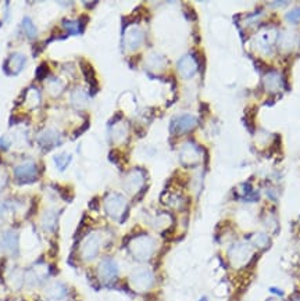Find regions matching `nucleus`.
<instances>
[{
	"mask_svg": "<svg viewBox=\"0 0 300 301\" xmlns=\"http://www.w3.org/2000/svg\"><path fill=\"white\" fill-rule=\"evenodd\" d=\"M157 247V243L152 236L146 233H140L133 236L129 241V253L132 254L133 258H136L138 261H147L149 258H152Z\"/></svg>",
	"mask_w": 300,
	"mask_h": 301,
	"instance_id": "1",
	"label": "nucleus"
},
{
	"mask_svg": "<svg viewBox=\"0 0 300 301\" xmlns=\"http://www.w3.org/2000/svg\"><path fill=\"white\" fill-rule=\"evenodd\" d=\"M254 251L253 246L246 241H236L228 250V260L231 262V265L236 269L245 268L252 261Z\"/></svg>",
	"mask_w": 300,
	"mask_h": 301,
	"instance_id": "2",
	"label": "nucleus"
},
{
	"mask_svg": "<svg viewBox=\"0 0 300 301\" xmlns=\"http://www.w3.org/2000/svg\"><path fill=\"white\" fill-rule=\"evenodd\" d=\"M127 200L124 196L118 193H110L106 196L104 210H106V214L110 218L120 221L124 218V215L127 214Z\"/></svg>",
	"mask_w": 300,
	"mask_h": 301,
	"instance_id": "3",
	"label": "nucleus"
},
{
	"mask_svg": "<svg viewBox=\"0 0 300 301\" xmlns=\"http://www.w3.org/2000/svg\"><path fill=\"white\" fill-rule=\"evenodd\" d=\"M154 275L149 268H138L129 276V285L135 292H147L153 286Z\"/></svg>",
	"mask_w": 300,
	"mask_h": 301,
	"instance_id": "4",
	"label": "nucleus"
},
{
	"mask_svg": "<svg viewBox=\"0 0 300 301\" xmlns=\"http://www.w3.org/2000/svg\"><path fill=\"white\" fill-rule=\"evenodd\" d=\"M100 246H101V236L96 232H92L88 236H85V239L81 244V258L84 261H92L95 260L100 251Z\"/></svg>",
	"mask_w": 300,
	"mask_h": 301,
	"instance_id": "5",
	"label": "nucleus"
},
{
	"mask_svg": "<svg viewBox=\"0 0 300 301\" xmlns=\"http://www.w3.org/2000/svg\"><path fill=\"white\" fill-rule=\"evenodd\" d=\"M14 176H15V182L20 183V185L32 183V182L38 179L39 169H38V165L33 161H27V162L14 168Z\"/></svg>",
	"mask_w": 300,
	"mask_h": 301,
	"instance_id": "6",
	"label": "nucleus"
},
{
	"mask_svg": "<svg viewBox=\"0 0 300 301\" xmlns=\"http://www.w3.org/2000/svg\"><path fill=\"white\" fill-rule=\"evenodd\" d=\"M198 125V120L195 118L194 115H189V114H185V115H180V117H175L171 124H170V131L171 134L174 135H182L187 134L189 131H192L194 128H196Z\"/></svg>",
	"mask_w": 300,
	"mask_h": 301,
	"instance_id": "7",
	"label": "nucleus"
},
{
	"mask_svg": "<svg viewBox=\"0 0 300 301\" xmlns=\"http://www.w3.org/2000/svg\"><path fill=\"white\" fill-rule=\"evenodd\" d=\"M143 40H145V32L139 27L132 25V27L128 28L125 34H124L122 46L127 52H133L143 43Z\"/></svg>",
	"mask_w": 300,
	"mask_h": 301,
	"instance_id": "8",
	"label": "nucleus"
},
{
	"mask_svg": "<svg viewBox=\"0 0 300 301\" xmlns=\"http://www.w3.org/2000/svg\"><path fill=\"white\" fill-rule=\"evenodd\" d=\"M278 38V32L274 28H267L259 32L256 36V47L261 50L263 53H271V47H273L274 42Z\"/></svg>",
	"mask_w": 300,
	"mask_h": 301,
	"instance_id": "9",
	"label": "nucleus"
},
{
	"mask_svg": "<svg viewBox=\"0 0 300 301\" xmlns=\"http://www.w3.org/2000/svg\"><path fill=\"white\" fill-rule=\"evenodd\" d=\"M98 274L100 281L104 283H111L118 275V265L113 258H104L98 267Z\"/></svg>",
	"mask_w": 300,
	"mask_h": 301,
	"instance_id": "10",
	"label": "nucleus"
},
{
	"mask_svg": "<svg viewBox=\"0 0 300 301\" xmlns=\"http://www.w3.org/2000/svg\"><path fill=\"white\" fill-rule=\"evenodd\" d=\"M145 183V172L142 169H133L124 179V189L128 193L135 194L139 192Z\"/></svg>",
	"mask_w": 300,
	"mask_h": 301,
	"instance_id": "11",
	"label": "nucleus"
},
{
	"mask_svg": "<svg viewBox=\"0 0 300 301\" xmlns=\"http://www.w3.org/2000/svg\"><path fill=\"white\" fill-rule=\"evenodd\" d=\"M200 155H201L200 149L192 142H188L181 149L180 160L184 165H195L199 162Z\"/></svg>",
	"mask_w": 300,
	"mask_h": 301,
	"instance_id": "12",
	"label": "nucleus"
},
{
	"mask_svg": "<svg viewBox=\"0 0 300 301\" xmlns=\"http://www.w3.org/2000/svg\"><path fill=\"white\" fill-rule=\"evenodd\" d=\"M38 143H39L40 148L45 149V150L57 148L61 143V135L57 131L47 128L38 135Z\"/></svg>",
	"mask_w": 300,
	"mask_h": 301,
	"instance_id": "13",
	"label": "nucleus"
},
{
	"mask_svg": "<svg viewBox=\"0 0 300 301\" xmlns=\"http://www.w3.org/2000/svg\"><path fill=\"white\" fill-rule=\"evenodd\" d=\"M0 250L15 255L18 253V234L14 230H6L0 234Z\"/></svg>",
	"mask_w": 300,
	"mask_h": 301,
	"instance_id": "14",
	"label": "nucleus"
},
{
	"mask_svg": "<svg viewBox=\"0 0 300 301\" xmlns=\"http://www.w3.org/2000/svg\"><path fill=\"white\" fill-rule=\"evenodd\" d=\"M278 47L284 52H289V50H294L295 47L298 46L299 43V34L295 32V31H284L278 34Z\"/></svg>",
	"mask_w": 300,
	"mask_h": 301,
	"instance_id": "15",
	"label": "nucleus"
},
{
	"mask_svg": "<svg viewBox=\"0 0 300 301\" xmlns=\"http://www.w3.org/2000/svg\"><path fill=\"white\" fill-rule=\"evenodd\" d=\"M178 71L184 78H192L198 71V60L194 54H187L178 61Z\"/></svg>",
	"mask_w": 300,
	"mask_h": 301,
	"instance_id": "16",
	"label": "nucleus"
},
{
	"mask_svg": "<svg viewBox=\"0 0 300 301\" xmlns=\"http://www.w3.org/2000/svg\"><path fill=\"white\" fill-rule=\"evenodd\" d=\"M25 61H27V59H25L24 54L13 53L8 57L6 64H4V71H6L8 75L20 74V71L24 68V66H25Z\"/></svg>",
	"mask_w": 300,
	"mask_h": 301,
	"instance_id": "17",
	"label": "nucleus"
},
{
	"mask_svg": "<svg viewBox=\"0 0 300 301\" xmlns=\"http://www.w3.org/2000/svg\"><path fill=\"white\" fill-rule=\"evenodd\" d=\"M263 83H264V87H266L267 92L274 93V92H278L280 89H282L284 80H282V78H281V75L278 73H268L264 76Z\"/></svg>",
	"mask_w": 300,
	"mask_h": 301,
	"instance_id": "18",
	"label": "nucleus"
},
{
	"mask_svg": "<svg viewBox=\"0 0 300 301\" xmlns=\"http://www.w3.org/2000/svg\"><path fill=\"white\" fill-rule=\"evenodd\" d=\"M57 220H59V211L56 210H47L43 213L42 218H40V225L43 226L45 230L52 232L57 225Z\"/></svg>",
	"mask_w": 300,
	"mask_h": 301,
	"instance_id": "19",
	"label": "nucleus"
},
{
	"mask_svg": "<svg viewBox=\"0 0 300 301\" xmlns=\"http://www.w3.org/2000/svg\"><path fill=\"white\" fill-rule=\"evenodd\" d=\"M85 22H88V17H81L80 20H63V27L68 34L78 35L84 31Z\"/></svg>",
	"mask_w": 300,
	"mask_h": 301,
	"instance_id": "20",
	"label": "nucleus"
},
{
	"mask_svg": "<svg viewBox=\"0 0 300 301\" xmlns=\"http://www.w3.org/2000/svg\"><path fill=\"white\" fill-rule=\"evenodd\" d=\"M110 136L113 142H124L128 138V125L124 121H120L117 124H114L110 129Z\"/></svg>",
	"mask_w": 300,
	"mask_h": 301,
	"instance_id": "21",
	"label": "nucleus"
},
{
	"mask_svg": "<svg viewBox=\"0 0 300 301\" xmlns=\"http://www.w3.org/2000/svg\"><path fill=\"white\" fill-rule=\"evenodd\" d=\"M81 68H82V73L85 75V79L92 87V93H95V90L98 89V79H96V75H95V70L87 61L81 63Z\"/></svg>",
	"mask_w": 300,
	"mask_h": 301,
	"instance_id": "22",
	"label": "nucleus"
},
{
	"mask_svg": "<svg viewBox=\"0 0 300 301\" xmlns=\"http://www.w3.org/2000/svg\"><path fill=\"white\" fill-rule=\"evenodd\" d=\"M152 225L157 230H166V229H168V227L173 225V218H171V215L168 214V213H161V214H159L154 218Z\"/></svg>",
	"mask_w": 300,
	"mask_h": 301,
	"instance_id": "23",
	"label": "nucleus"
},
{
	"mask_svg": "<svg viewBox=\"0 0 300 301\" xmlns=\"http://www.w3.org/2000/svg\"><path fill=\"white\" fill-rule=\"evenodd\" d=\"M250 244L256 248H267L270 246V236L264 232H257V233H254L252 236V239H250Z\"/></svg>",
	"mask_w": 300,
	"mask_h": 301,
	"instance_id": "24",
	"label": "nucleus"
},
{
	"mask_svg": "<svg viewBox=\"0 0 300 301\" xmlns=\"http://www.w3.org/2000/svg\"><path fill=\"white\" fill-rule=\"evenodd\" d=\"M71 103H73L74 108H85L88 104V96L87 93L84 92V90H81V89H77V90H74L73 94H71Z\"/></svg>",
	"mask_w": 300,
	"mask_h": 301,
	"instance_id": "25",
	"label": "nucleus"
},
{
	"mask_svg": "<svg viewBox=\"0 0 300 301\" xmlns=\"http://www.w3.org/2000/svg\"><path fill=\"white\" fill-rule=\"evenodd\" d=\"M147 67L153 70V71H160V70L166 67V59L161 54H150L149 59H147Z\"/></svg>",
	"mask_w": 300,
	"mask_h": 301,
	"instance_id": "26",
	"label": "nucleus"
},
{
	"mask_svg": "<svg viewBox=\"0 0 300 301\" xmlns=\"http://www.w3.org/2000/svg\"><path fill=\"white\" fill-rule=\"evenodd\" d=\"M67 295V288L61 283H56L52 288L47 290V296L52 299V300H61L64 299Z\"/></svg>",
	"mask_w": 300,
	"mask_h": 301,
	"instance_id": "27",
	"label": "nucleus"
},
{
	"mask_svg": "<svg viewBox=\"0 0 300 301\" xmlns=\"http://www.w3.org/2000/svg\"><path fill=\"white\" fill-rule=\"evenodd\" d=\"M24 99L27 100L29 108H36L40 103V94L35 87H31L27 90V96H24Z\"/></svg>",
	"mask_w": 300,
	"mask_h": 301,
	"instance_id": "28",
	"label": "nucleus"
},
{
	"mask_svg": "<svg viewBox=\"0 0 300 301\" xmlns=\"http://www.w3.org/2000/svg\"><path fill=\"white\" fill-rule=\"evenodd\" d=\"M47 90H49V93L52 94V96L57 97L64 90V85H63V82L59 78H53V79L49 82V85H47Z\"/></svg>",
	"mask_w": 300,
	"mask_h": 301,
	"instance_id": "29",
	"label": "nucleus"
},
{
	"mask_svg": "<svg viewBox=\"0 0 300 301\" xmlns=\"http://www.w3.org/2000/svg\"><path fill=\"white\" fill-rule=\"evenodd\" d=\"M22 28H24V32H25V35H27L29 39H35V38H36L38 31H36V27L33 25L31 18L25 17V18L22 20Z\"/></svg>",
	"mask_w": 300,
	"mask_h": 301,
	"instance_id": "30",
	"label": "nucleus"
},
{
	"mask_svg": "<svg viewBox=\"0 0 300 301\" xmlns=\"http://www.w3.org/2000/svg\"><path fill=\"white\" fill-rule=\"evenodd\" d=\"M71 154H59V155H56L54 157V164H56V167L59 168L60 171H64L67 167H68V164L71 162Z\"/></svg>",
	"mask_w": 300,
	"mask_h": 301,
	"instance_id": "31",
	"label": "nucleus"
},
{
	"mask_svg": "<svg viewBox=\"0 0 300 301\" xmlns=\"http://www.w3.org/2000/svg\"><path fill=\"white\" fill-rule=\"evenodd\" d=\"M288 22H292V24H298L300 22V7H296L294 10H291L289 13L285 15Z\"/></svg>",
	"mask_w": 300,
	"mask_h": 301,
	"instance_id": "32",
	"label": "nucleus"
},
{
	"mask_svg": "<svg viewBox=\"0 0 300 301\" xmlns=\"http://www.w3.org/2000/svg\"><path fill=\"white\" fill-rule=\"evenodd\" d=\"M49 73H50L49 64H47V63H42L39 67H38V70H36V79L38 80L45 79Z\"/></svg>",
	"mask_w": 300,
	"mask_h": 301,
	"instance_id": "33",
	"label": "nucleus"
},
{
	"mask_svg": "<svg viewBox=\"0 0 300 301\" xmlns=\"http://www.w3.org/2000/svg\"><path fill=\"white\" fill-rule=\"evenodd\" d=\"M7 185V175L0 174V190H3Z\"/></svg>",
	"mask_w": 300,
	"mask_h": 301,
	"instance_id": "34",
	"label": "nucleus"
},
{
	"mask_svg": "<svg viewBox=\"0 0 300 301\" xmlns=\"http://www.w3.org/2000/svg\"><path fill=\"white\" fill-rule=\"evenodd\" d=\"M6 267V260H0V283H3V271Z\"/></svg>",
	"mask_w": 300,
	"mask_h": 301,
	"instance_id": "35",
	"label": "nucleus"
},
{
	"mask_svg": "<svg viewBox=\"0 0 300 301\" xmlns=\"http://www.w3.org/2000/svg\"><path fill=\"white\" fill-rule=\"evenodd\" d=\"M88 125H89V124H85V125H84V127H81L80 128V131H78V132H74V138H77V136H80L81 134H82V132H84V131H85V129H87L88 128Z\"/></svg>",
	"mask_w": 300,
	"mask_h": 301,
	"instance_id": "36",
	"label": "nucleus"
},
{
	"mask_svg": "<svg viewBox=\"0 0 300 301\" xmlns=\"http://www.w3.org/2000/svg\"><path fill=\"white\" fill-rule=\"evenodd\" d=\"M288 1H271L270 6H287Z\"/></svg>",
	"mask_w": 300,
	"mask_h": 301,
	"instance_id": "37",
	"label": "nucleus"
},
{
	"mask_svg": "<svg viewBox=\"0 0 300 301\" xmlns=\"http://www.w3.org/2000/svg\"><path fill=\"white\" fill-rule=\"evenodd\" d=\"M271 293H275L277 296H284V292H282V290H280V289H275V288H271Z\"/></svg>",
	"mask_w": 300,
	"mask_h": 301,
	"instance_id": "38",
	"label": "nucleus"
},
{
	"mask_svg": "<svg viewBox=\"0 0 300 301\" xmlns=\"http://www.w3.org/2000/svg\"><path fill=\"white\" fill-rule=\"evenodd\" d=\"M267 301H284V300H281V299H268Z\"/></svg>",
	"mask_w": 300,
	"mask_h": 301,
	"instance_id": "39",
	"label": "nucleus"
},
{
	"mask_svg": "<svg viewBox=\"0 0 300 301\" xmlns=\"http://www.w3.org/2000/svg\"><path fill=\"white\" fill-rule=\"evenodd\" d=\"M199 301H208V299H207V297H201Z\"/></svg>",
	"mask_w": 300,
	"mask_h": 301,
	"instance_id": "40",
	"label": "nucleus"
},
{
	"mask_svg": "<svg viewBox=\"0 0 300 301\" xmlns=\"http://www.w3.org/2000/svg\"><path fill=\"white\" fill-rule=\"evenodd\" d=\"M295 301H300V296H299V297H296V299H295Z\"/></svg>",
	"mask_w": 300,
	"mask_h": 301,
	"instance_id": "41",
	"label": "nucleus"
},
{
	"mask_svg": "<svg viewBox=\"0 0 300 301\" xmlns=\"http://www.w3.org/2000/svg\"><path fill=\"white\" fill-rule=\"evenodd\" d=\"M299 251H300V244H299Z\"/></svg>",
	"mask_w": 300,
	"mask_h": 301,
	"instance_id": "42",
	"label": "nucleus"
},
{
	"mask_svg": "<svg viewBox=\"0 0 300 301\" xmlns=\"http://www.w3.org/2000/svg\"><path fill=\"white\" fill-rule=\"evenodd\" d=\"M0 162H1V160H0Z\"/></svg>",
	"mask_w": 300,
	"mask_h": 301,
	"instance_id": "43",
	"label": "nucleus"
}]
</instances>
